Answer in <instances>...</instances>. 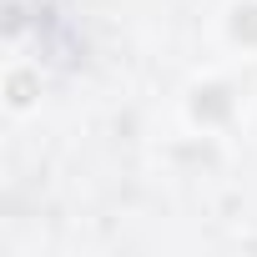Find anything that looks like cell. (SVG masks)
Instances as JSON below:
<instances>
[{"label":"cell","instance_id":"1","mask_svg":"<svg viewBox=\"0 0 257 257\" xmlns=\"http://www.w3.org/2000/svg\"><path fill=\"white\" fill-rule=\"evenodd\" d=\"M237 36L242 41H257V11H242L237 16Z\"/></svg>","mask_w":257,"mask_h":257}]
</instances>
